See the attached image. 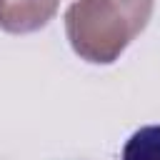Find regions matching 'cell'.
Instances as JSON below:
<instances>
[{
  "mask_svg": "<svg viewBox=\"0 0 160 160\" xmlns=\"http://www.w3.org/2000/svg\"><path fill=\"white\" fill-rule=\"evenodd\" d=\"M150 15L152 0H75L65 10V32L85 62L110 65L148 28Z\"/></svg>",
  "mask_w": 160,
  "mask_h": 160,
  "instance_id": "cell-1",
  "label": "cell"
},
{
  "mask_svg": "<svg viewBox=\"0 0 160 160\" xmlns=\"http://www.w3.org/2000/svg\"><path fill=\"white\" fill-rule=\"evenodd\" d=\"M60 0H0V28L12 35H28L45 28Z\"/></svg>",
  "mask_w": 160,
  "mask_h": 160,
  "instance_id": "cell-2",
  "label": "cell"
},
{
  "mask_svg": "<svg viewBox=\"0 0 160 160\" xmlns=\"http://www.w3.org/2000/svg\"><path fill=\"white\" fill-rule=\"evenodd\" d=\"M122 160H160V125L135 130L122 148Z\"/></svg>",
  "mask_w": 160,
  "mask_h": 160,
  "instance_id": "cell-3",
  "label": "cell"
}]
</instances>
